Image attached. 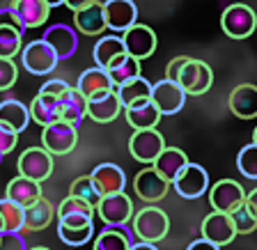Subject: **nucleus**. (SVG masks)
<instances>
[{"mask_svg": "<svg viewBox=\"0 0 257 250\" xmlns=\"http://www.w3.org/2000/svg\"><path fill=\"white\" fill-rule=\"evenodd\" d=\"M131 225H134L136 239L145 241V243H159L170 232L168 213L163 209H159L156 204H150V207L136 211L134 218H131Z\"/></svg>", "mask_w": 257, "mask_h": 250, "instance_id": "f257e3e1", "label": "nucleus"}, {"mask_svg": "<svg viewBox=\"0 0 257 250\" xmlns=\"http://www.w3.org/2000/svg\"><path fill=\"white\" fill-rule=\"evenodd\" d=\"M177 83L186 94L191 96H200L214 85V71L207 62L202 60H193L188 58L186 62L182 64V69L177 74Z\"/></svg>", "mask_w": 257, "mask_h": 250, "instance_id": "f03ea898", "label": "nucleus"}, {"mask_svg": "<svg viewBox=\"0 0 257 250\" xmlns=\"http://www.w3.org/2000/svg\"><path fill=\"white\" fill-rule=\"evenodd\" d=\"M220 28L227 37L232 39H246L250 37L257 28V14L252 7L243 5V3H234L220 16Z\"/></svg>", "mask_w": 257, "mask_h": 250, "instance_id": "7ed1b4c3", "label": "nucleus"}, {"mask_svg": "<svg viewBox=\"0 0 257 250\" xmlns=\"http://www.w3.org/2000/svg\"><path fill=\"white\" fill-rule=\"evenodd\" d=\"M21 64L26 67V71H30L32 76H46L51 71H55L58 67V55L44 39H35V42L26 44L21 48Z\"/></svg>", "mask_w": 257, "mask_h": 250, "instance_id": "20e7f679", "label": "nucleus"}, {"mask_svg": "<svg viewBox=\"0 0 257 250\" xmlns=\"http://www.w3.org/2000/svg\"><path fill=\"white\" fill-rule=\"evenodd\" d=\"M76 143H78V131H76V127L69 122H62V119L44 127V131H42V145L51 156L69 154V152H74Z\"/></svg>", "mask_w": 257, "mask_h": 250, "instance_id": "39448f33", "label": "nucleus"}, {"mask_svg": "<svg viewBox=\"0 0 257 250\" xmlns=\"http://www.w3.org/2000/svg\"><path fill=\"white\" fill-rule=\"evenodd\" d=\"M94 211H99V218L106 223V227H122L134 218V202L124 193H112L99 200Z\"/></svg>", "mask_w": 257, "mask_h": 250, "instance_id": "423d86ee", "label": "nucleus"}, {"mask_svg": "<svg viewBox=\"0 0 257 250\" xmlns=\"http://www.w3.org/2000/svg\"><path fill=\"white\" fill-rule=\"evenodd\" d=\"M19 175L32 181H46L53 175V156L44 147H30L19 156Z\"/></svg>", "mask_w": 257, "mask_h": 250, "instance_id": "0eeeda50", "label": "nucleus"}, {"mask_svg": "<svg viewBox=\"0 0 257 250\" xmlns=\"http://www.w3.org/2000/svg\"><path fill=\"white\" fill-rule=\"evenodd\" d=\"M166 149V140L156 129H140L134 131L128 140V152L138 163H154L156 156Z\"/></svg>", "mask_w": 257, "mask_h": 250, "instance_id": "6e6552de", "label": "nucleus"}, {"mask_svg": "<svg viewBox=\"0 0 257 250\" xmlns=\"http://www.w3.org/2000/svg\"><path fill=\"white\" fill-rule=\"evenodd\" d=\"M209 202L214 207V211L220 213H232L246 202V191L241 188L239 181L234 179H220L209 188Z\"/></svg>", "mask_w": 257, "mask_h": 250, "instance_id": "1a4fd4ad", "label": "nucleus"}, {"mask_svg": "<svg viewBox=\"0 0 257 250\" xmlns=\"http://www.w3.org/2000/svg\"><path fill=\"white\" fill-rule=\"evenodd\" d=\"M175 191L179 193L186 200H195V197H202L209 188V175L202 165L198 163H186L182 168V172L175 177L172 181Z\"/></svg>", "mask_w": 257, "mask_h": 250, "instance_id": "9d476101", "label": "nucleus"}, {"mask_svg": "<svg viewBox=\"0 0 257 250\" xmlns=\"http://www.w3.org/2000/svg\"><path fill=\"white\" fill-rule=\"evenodd\" d=\"M122 42L124 48H126V55L136 60L150 58L156 51V46H159L156 32L150 26H140V23H136V26H131L128 30L122 32Z\"/></svg>", "mask_w": 257, "mask_h": 250, "instance_id": "9b49d317", "label": "nucleus"}, {"mask_svg": "<svg viewBox=\"0 0 257 250\" xmlns=\"http://www.w3.org/2000/svg\"><path fill=\"white\" fill-rule=\"evenodd\" d=\"M152 103L161 115H177L186 103V92L179 87V83L163 78L152 85Z\"/></svg>", "mask_w": 257, "mask_h": 250, "instance_id": "f8f14e48", "label": "nucleus"}, {"mask_svg": "<svg viewBox=\"0 0 257 250\" xmlns=\"http://www.w3.org/2000/svg\"><path fill=\"white\" fill-rule=\"evenodd\" d=\"M106 28L115 32H124L138 21V7L134 0H106L101 3Z\"/></svg>", "mask_w": 257, "mask_h": 250, "instance_id": "ddd939ff", "label": "nucleus"}, {"mask_svg": "<svg viewBox=\"0 0 257 250\" xmlns=\"http://www.w3.org/2000/svg\"><path fill=\"white\" fill-rule=\"evenodd\" d=\"M200 232H202V239H207L209 243L218 245V248H223V245L232 243V241L236 239V232H234V225H232L230 213H220V211L209 213L207 218L202 220Z\"/></svg>", "mask_w": 257, "mask_h": 250, "instance_id": "4468645a", "label": "nucleus"}, {"mask_svg": "<svg viewBox=\"0 0 257 250\" xmlns=\"http://www.w3.org/2000/svg\"><path fill=\"white\" fill-rule=\"evenodd\" d=\"M168 188H170V184H168L154 168H145V170H140L134 179L136 195L147 204H156L159 200H163L166 193H168Z\"/></svg>", "mask_w": 257, "mask_h": 250, "instance_id": "2eb2a0df", "label": "nucleus"}, {"mask_svg": "<svg viewBox=\"0 0 257 250\" xmlns=\"http://www.w3.org/2000/svg\"><path fill=\"white\" fill-rule=\"evenodd\" d=\"M90 179L101 197L112 195V193H124V186H126V175L115 163H99L90 172Z\"/></svg>", "mask_w": 257, "mask_h": 250, "instance_id": "dca6fc26", "label": "nucleus"}, {"mask_svg": "<svg viewBox=\"0 0 257 250\" xmlns=\"http://www.w3.org/2000/svg\"><path fill=\"white\" fill-rule=\"evenodd\" d=\"M44 42L55 51L58 60H67V58H71V55L76 53V48H78V35H76L69 26L58 23V26H51L44 32Z\"/></svg>", "mask_w": 257, "mask_h": 250, "instance_id": "f3484780", "label": "nucleus"}, {"mask_svg": "<svg viewBox=\"0 0 257 250\" xmlns=\"http://www.w3.org/2000/svg\"><path fill=\"white\" fill-rule=\"evenodd\" d=\"M92 55H94L96 67L110 69L119 60L126 58V48H124V42L119 35H106V37H99V42L94 44Z\"/></svg>", "mask_w": 257, "mask_h": 250, "instance_id": "a211bd4d", "label": "nucleus"}, {"mask_svg": "<svg viewBox=\"0 0 257 250\" xmlns=\"http://www.w3.org/2000/svg\"><path fill=\"white\" fill-rule=\"evenodd\" d=\"M230 110L239 119H252L257 117V85L252 83H241L230 92Z\"/></svg>", "mask_w": 257, "mask_h": 250, "instance_id": "6ab92c4d", "label": "nucleus"}, {"mask_svg": "<svg viewBox=\"0 0 257 250\" xmlns=\"http://www.w3.org/2000/svg\"><path fill=\"white\" fill-rule=\"evenodd\" d=\"M74 26H76V30H78L80 35H87V37L103 35L108 28H106V19H103L101 3L96 0V3H92V5L74 12Z\"/></svg>", "mask_w": 257, "mask_h": 250, "instance_id": "aec40b11", "label": "nucleus"}, {"mask_svg": "<svg viewBox=\"0 0 257 250\" xmlns=\"http://www.w3.org/2000/svg\"><path fill=\"white\" fill-rule=\"evenodd\" d=\"M58 108H60V119L74 124V127H78L87 117V99L80 94L78 87L69 85V90L58 99Z\"/></svg>", "mask_w": 257, "mask_h": 250, "instance_id": "412c9836", "label": "nucleus"}, {"mask_svg": "<svg viewBox=\"0 0 257 250\" xmlns=\"http://www.w3.org/2000/svg\"><path fill=\"white\" fill-rule=\"evenodd\" d=\"M76 87H78L80 94L85 96L87 101H90V99H96V96L108 94V92H115L110 78H108V71L101 69V67H92V69L83 71Z\"/></svg>", "mask_w": 257, "mask_h": 250, "instance_id": "4be33fe9", "label": "nucleus"}, {"mask_svg": "<svg viewBox=\"0 0 257 250\" xmlns=\"http://www.w3.org/2000/svg\"><path fill=\"white\" fill-rule=\"evenodd\" d=\"M10 7L16 12L23 28H39L51 16V7L44 0H12Z\"/></svg>", "mask_w": 257, "mask_h": 250, "instance_id": "5701e85b", "label": "nucleus"}, {"mask_svg": "<svg viewBox=\"0 0 257 250\" xmlns=\"http://www.w3.org/2000/svg\"><path fill=\"white\" fill-rule=\"evenodd\" d=\"M5 197L16 202L19 207L28 209L32 204L37 202L39 197H42V186H39V181H32V179H26V177H14V179L7 184V191H5Z\"/></svg>", "mask_w": 257, "mask_h": 250, "instance_id": "b1692460", "label": "nucleus"}, {"mask_svg": "<svg viewBox=\"0 0 257 250\" xmlns=\"http://www.w3.org/2000/svg\"><path fill=\"white\" fill-rule=\"evenodd\" d=\"M0 124L14 133H23L30 124V110L19 99H5L0 101Z\"/></svg>", "mask_w": 257, "mask_h": 250, "instance_id": "393cba45", "label": "nucleus"}, {"mask_svg": "<svg viewBox=\"0 0 257 250\" xmlns=\"http://www.w3.org/2000/svg\"><path fill=\"white\" fill-rule=\"evenodd\" d=\"M119 112H122V103L117 99V92H108V94L87 101V117L94 119L96 124L112 122V119H117Z\"/></svg>", "mask_w": 257, "mask_h": 250, "instance_id": "a878e982", "label": "nucleus"}, {"mask_svg": "<svg viewBox=\"0 0 257 250\" xmlns=\"http://www.w3.org/2000/svg\"><path fill=\"white\" fill-rule=\"evenodd\" d=\"M186 163H188V156L184 154L182 149L166 147L159 156H156V161H154V165H152V168H154V170L168 181V184H172V181H175V177L182 172V168Z\"/></svg>", "mask_w": 257, "mask_h": 250, "instance_id": "bb28decb", "label": "nucleus"}, {"mask_svg": "<svg viewBox=\"0 0 257 250\" xmlns=\"http://www.w3.org/2000/svg\"><path fill=\"white\" fill-rule=\"evenodd\" d=\"M115 92H117V99H119V103H122V108H131V106H136V103L150 101L152 99V83L145 80L143 76H138V78L119 85Z\"/></svg>", "mask_w": 257, "mask_h": 250, "instance_id": "cd10ccee", "label": "nucleus"}, {"mask_svg": "<svg viewBox=\"0 0 257 250\" xmlns=\"http://www.w3.org/2000/svg\"><path fill=\"white\" fill-rule=\"evenodd\" d=\"M126 110V122L128 127H134V131H140V129H156L161 122V115L159 108L150 101H145V103H136V106L131 108H124Z\"/></svg>", "mask_w": 257, "mask_h": 250, "instance_id": "c85d7f7f", "label": "nucleus"}, {"mask_svg": "<svg viewBox=\"0 0 257 250\" xmlns=\"http://www.w3.org/2000/svg\"><path fill=\"white\" fill-rule=\"evenodd\" d=\"M55 218V207L51 200H46V197H39L37 202L32 204V207L26 209V220H23V229H28V232H39V229L48 227L51 225V220Z\"/></svg>", "mask_w": 257, "mask_h": 250, "instance_id": "c756f323", "label": "nucleus"}, {"mask_svg": "<svg viewBox=\"0 0 257 250\" xmlns=\"http://www.w3.org/2000/svg\"><path fill=\"white\" fill-rule=\"evenodd\" d=\"M28 110H30V119L32 122H37L39 127H48V124H53V122H58L60 119L58 99H53V96L37 94L30 101Z\"/></svg>", "mask_w": 257, "mask_h": 250, "instance_id": "7c9ffc66", "label": "nucleus"}, {"mask_svg": "<svg viewBox=\"0 0 257 250\" xmlns=\"http://www.w3.org/2000/svg\"><path fill=\"white\" fill-rule=\"evenodd\" d=\"M134 243V236L122 227H106L94 239V250H128Z\"/></svg>", "mask_w": 257, "mask_h": 250, "instance_id": "2f4dec72", "label": "nucleus"}, {"mask_svg": "<svg viewBox=\"0 0 257 250\" xmlns=\"http://www.w3.org/2000/svg\"><path fill=\"white\" fill-rule=\"evenodd\" d=\"M26 209L3 197L0 200V232H23Z\"/></svg>", "mask_w": 257, "mask_h": 250, "instance_id": "473e14b6", "label": "nucleus"}, {"mask_svg": "<svg viewBox=\"0 0 257 250\" xmlns=\"http://www.w3.org/2000/svg\"><path fill=\"white\" fill-rule=\"evenodd\" d=\"M106 71H108V78H110L112 87L117 90L119 85H124V83H128V80H134L140 76V60L126 55L124 60H119L115 67H110V69H106Z\"/></svg>", "mask_w": 257, "mask_h": 250, "instance_id": "72a5a7b5", "label": "nucleus"}, {"mask_svg": "<svg viewBox=\"0 0 257 250\" xmlns=\"http://www.w3.org/2000/svg\"><path fill=\"white\" fill-rule=\"evenodd\" d=\"M23 48V32L16 28H0V58H14Z\"/></svg>", "mask_w": 257, "mask_h": 250, "instance_id": "f704fd0d", "label": "nucleus"}, {"mask_svg": "<svg viewBox=\"0 0 257 250\" xmlns=\"http://www.w3.org/2000/svg\"><path fill=\"white\" fill-rule=\"evenodd\" d=\"M58 236L67 245H83L94 236V223L83 225V227H69V225L58 223Z\"/></svg>", "mask_w": 257, "mask_h": 250, "instance_id": "c9c22d12", "label": "nucleus"}, {"mask_svg": "<svg viewBox=\"0 0 257 250\" xmlns=\"http://www.w3.org/2000/svg\"><path fill=\"white\" fill-rule=\"evenodd\" d=\"M69 195L78 197V200H83V202H87L90 207L96 209V204H99V200H101V195H99V191L94 188V184H92L90 175L87 177H78V179H74V184H71L69 188Z\"/></svg>", "mask_w": 257, "mask_h": 250, "instance_id": "e433bc0d", "label": "nucleus"}, {"mask_svg": "<svg viewBox=\"0 0 257 250\" xmlns=\"http://www.w3.org/2000/svg\"><path fill=\"white\" fill-rule=\"evenodd\" d=\"M236 168L243 177L257 179V145H246L236 156Z\"/></svg>", "mask_w": 257, "mask_h": 250, "instance_id": "4c0bfd02", "label": "nucleus"}, {"mask_svg": "<svg viewBox=\"0 0 257 250\" xmlns=\"http://www.w3.org/2000/svg\"><path fill=\"white\" fill-rule=\"evenodd\" d=\"M230 218H232V225H234L236 236L239 234H250V232L257 229V220H255V216L250 213V209H248L246 204H241L239 209H234V211L230 213Z\"/></svg>", "mask_w": 257, "mask_h": 250, "instance_id": "58836bf2", "label": "nucleus"}, {"mask_svg": "<svg viewBox=\"0 0 257 250\" xmlns=\"http://www.w3.org/2000/svg\"><path fill=\"white\" fill-rule=\"evenodd\" d=\"M69 213H85V216L94 218V207H90L87 202H83V200H78V197H74V195H67L62 202H60V207L55 209V216L62 218V216H69Z\"/></svg>", "mask_w": 257, "mask_h": 250, "instance_id": "ea45409f", "label": "nucleus"}, {"mask_svg": "<svg viewBox=\"0 0 257 250\" xmlns=\"http://www.w3.org/2000/svg\"><path fill=\"white\" fill-rule=\"evenodd\" d=\"M16 78H19V67L14 64V60L0 58V92L12 90Z\"/></svg>", "mask_w": 257, "mask_h": 250, "instance_id": "a19ab883", "label": "nucleus"}, {"mask_svg": "<svg viewBox=\"0 0 257 250\" xmlns=\"http://www.w3.org/2000/svg\"><path fill=\"white\" fill-rule=\"evenodd\" d=\"M67 90H69V83H67V80H62V78H51V80H46V83L39 87V94L53 96V99H60V96H62Z\"/></svg>", "mask_w": 257, "mask_h": 250, "instance_id": "79ce46f5", "label": "nucleus"}, {"mask_svg": "<svg viewBox=\"0 0 257 250\" xmlns=\"http://www.w3.org/2000/svg\"><path fill=\"white\" fill-rule=\"evenodd\" d=\"M0 250H26L21 232H3L0 234Z\"/></svg>", "mask_w": 257, "mask_h": 250, "instance_id": "37998d69", "label": "nucleus"}, {"mask_svg": "<svg viewBox=\"0 0 257 250\" xmlns=\"http://www.w3.org/2000/svg\"><path fill=\"white\" fill-rule=\"evenodd\" d=\"M16 145H19V133L10 131V129H5L3 124H0V156L14 152Z\"/></svg>", "mask_w": 257, "mask_h": 250, "instance_id": "c03bdc74", "label": "nucleus"}, {"mask_svg": "<svg viewBox=\"0 0 257 250\" xmlns=\"http://www.w3.org/2000/svg\"><path fill=\"white\" fill-rule=\"evenodd\" d=\"M0 28H16V30H21V32L26 30L12 7H0Z\"/></svg>", "mask_w": 257, "mask_h": 250, "instance_id": "a18cd8bd", "label": "nucleus"}, {"mask_svg": "<svg viewBox=\"0 0 257 250\" xmlns=\"http://www.w3.org/2000/svg\"><path fill=\"white\" fill-rule=\"evenodd\" d=\"M60 225H69V227H83V225L92 223V216H85V213H69V216H62L58 218Z\"/></svg>", "mask_w": 257, "mask_h": 250, "instance_id": "49530a36", "label": "nucleus"}, {"mask_svg": "<svg viewBox=\"0 0 257 250\" xmlns=\"http://www.w3.org/2000/svg\"><path fill=\"white\" fill-rule=\"evenodd\" d=\"M186 55H179V58H172L170 62H168V67H166V78L168 80H175L177 83V74H179V69H182V64L186 62Z\"/></svg>", "mask_w": 257, "mask_h": 250, "instance_id": "de8ad7c7", "label": "nucleus"}, {"mask_svg": "<svg viewBox=\"0 0 257 250\" xmlns=\"http://www.w3.org/2000/svg\"><path fill=\"white\" fill-rule=\"evenodd\" d=\"M186 250H220V248L218 245H214V243H209L207 239H198V241H193Z\"/></svg>", "mask_w": 257, "mask_h": 250, "instance_id": "09e8293b", "label": "nucleus"}, {"mask_svg": "<svg viewBox=\"0 0 257 250\" xmlns=\"http://www.w3.org/2000/svg\"><path fill=\"white\" fill-rule=\"evenodd\" d=\"M243 204L250 209V213L255 216V220H257V188H252V191L248 193V195H246V202H243Z\"/></svg>", "mask_w": 257, "mask_h": 250, "instance_id": "8fccbe9b", "label": "nucleus"}, {"mask_svg": "<svg viewBox=\"0 0 257 250\" xmlns=\"http://www.w3.org/2000/svg\"><path fill=\"white\" fill-rule=\"evenodd\" d=\"M92 3H96V0H64V5L69 7L71 12H78V10H83V7L92 5Z\"/></svg>", "mask_w": 257, "mask_h": 250, "instance_id": "3c124183", "label": "nucleus"}, {"mask_svg": "<svg viewBox=\"0 0 257 250\" xmlns=\"http://www.w3.org/2000/svg\"><path fill=\"white\" fill-rule=\"evenodd\" d=\"M128 250H159V248H156V243H145V241H140V243H131Z\"/></svg>", "mask_w": 257, "mask_h": 250, "instance_id": "603ef678", "label": "nucleus"}, {"mask_svg": "<svg viewBox=\"0 0 257 250\" xmlns=\"http://www.w3.org/2000/svg\"><path fill=\"white\" fill-rule=\"evenodd\" d=\"M48 7H58V5H64V0H44Z\"/></svg>", "mask_w": 257, "mask_h": 250, "instance_id": "864d4df0", "label": "nucleus"}, {"mask_svg": "<svg viewBox=\"0 0 257 250\" xmlns=\"http://www.w3.org/2000/svg\"><path fill=\"white\" fill-rule=\"evenodd\" d=\"M252 145H257V127H255V131H252Z\"/></svg>", "mask_w": 257, "mask_h": 250, "instance_id": "5fc2aeb1", "label": "nucleus"}, {"mask_svg": "<svg viewBox=\"0 0 257 250\" xmlns=\"http://www.w3.org/2000/svg\"><path fill=\"white\" fill-rule=\"evenodd\" d=\"M30 250H51V248H44V245H35V248H30Z\"/></svg>", "mask_w": 257, "mask_h": 250, "instance_id": "6e6d98bb", "label": "nucleus"}, {"mask_svg": "<svg viewBox=\"0 0 257 250\" xmlns=\"http://www.w3.org/2000/svg\"><path fill=\"white\" fill-rule=\"evenodd\" d=\"M0 161H3V156H0Z\"/></svg>", "mask_w": 257, "mask_h": 250, "instance_id": "4d7b16f0", "label": "nucleus"}, {"mask_svg": "<svg viewBox=\"0 0 257 250\" xmlns=\"http://www.w3.org/2000/svg\"><path fill=\"white\" fill-rule=\"evenodd\" d=\"M0 234H3V232H0Z\"/></svg>", "mask_w": 257, "mask_h": 250, "instance_id": "13d9d810", "label": "nucleus"}]
</instances>
